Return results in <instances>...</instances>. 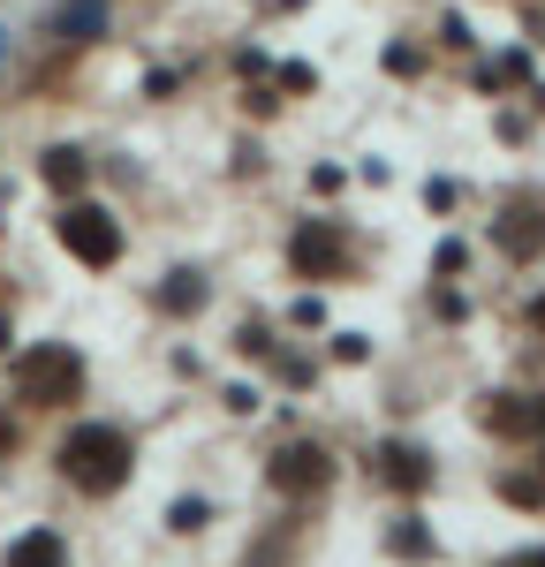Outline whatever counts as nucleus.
<instances>
[{
    "mask_svg": "<svg viewBox=\"0 0 545 567\" xmlns=\"http://www.w3.org/2000/svg\"><path fill=\"white\" fill-rule=\"evenodd\" d=\"M61 243H69L84 265H114L122 258V235H114V219L99 213V205H69V213H61Z\"/></svg>",
    "mask_w": 545,
    "mask_h": 567,
    "instance_id": "3",
    "label": "nucleus"
},
{
    "mask_svg": "<svg viewBox=\"0 0 545 567\" xmlns=\"http://www.w3.org/2000/svg\"><path fill=\"white\" fill-rule=\"evenodd\" d=\"M61 39H106V0H61Z\"/></svg>",
    "mask_w": 545,
    "mask_h": 567,
    "instance_id": "7",
    "label": "nucleus"
},
{
    "mask_svg": "<svg viewBox=\"0 0 545 567\" xmlns=\"http://www.w3.org/2000/svg\"><path fill=\"white\" fill-rule=\"evenodd\" d=\"M45 182H53V189H76V182H84V159H76V152H45Z\"/></svg>",
    "mask_w": 545,
    "mask_h": 567,
    "instance_id": "10",
    "label": "nucleus"
},
{
    "mask_svg": "<svg viewBox=\"0 0 545 567\" xmlns=\"http://www.w3.org/2000/svg\"><path fill=\"white\" fill-rule=\"evenodd\" d=\"M0 349H8V318H0Z\"/></svg>",
    "mask_w": 545,
    "mask_h": 567,
    "instance_id": "14",
    "label": "nucleus"
},
{
    "mask_svg": "<svg viewBox=\"0 0 545 567\" xmlns=\"http://www.w3.org/2000/svg\"><path fill=\"white\" fill-rule=\"evenodd\" d=\"M0 567H69V553H61V537L53 529H31V537H16L8 545V560Z\"/></svg>",
    "mask_w": 545,
    "mask_h": 567,
    "instance_id": "5",
    "label": "nucleus"
},
{
    "mask_svg": "<svg viewBox=\"0 0 545 567\" xmlns=\"http://www.w3.org/2000/svg\"><path fill=\"white\" fill-rule=\"evenodd\" d=\"M379 477L394 484V492H424L432 470H424V454H417V446H387V454H379Z\"/></svg>",
    "mask_w": 545,
    "mask_h": 567,
    "instance_id": "6",
    "label": "nucleus"
},
{
    "mask_svg": "<svg viewBox=\"0 0 545 567\" xmlns=\"http://www.w3.org/2000/svg\"><path fill=\"white\" fill-rule=\"evenodd\" d=\"M507 250H515V258H531V250H538V227H531V213L507 219Z\"/></svg>",
    "mask_w": 545,
    "mask_h": 567,
    "instance_id": "11",
    "label": "nucleus"
},
{
    "mask_svg": "<svg viewBox=\"0 0 545 567\" xmlns=\"http://www.w3.org/2000/svg\"><path fill=\"white\" fill-rule=\"evenodd\" d=\"M538 326H545V296H538Z\"/></svg>",
    "mask_w": 545,
    "mask_h": 567,
    "instance_id": "15",
    "label": "nucleus"
},
{
    "mask_svg": "<svg viewBox=\"0 0 545 567\" xmlns=\"http://www.w3.org/2000/svg\"><path fill=\"white\" fill-rule=\"evenodd\" d=\"M0 53H8V31H0Z\"/></svg>",
    "mask_w": 545,
    "mask_h": 567,
    "instance_id": "17",
    "label": "nucleus"
},
{
    "mask_svg": "<svg viewBox=\"0 0 545 567\" xmlns=\"http://www.w3.org/2000/svg\"><path fill=\"white\" fill-rule=\"evenodd\" d=\"M182 303H189V310L205 303V288H197V280H189V272H175V288H167V310H182Z\"/></svg>",
    "mask_w": 545,
    "mask_h": 567,
    "instance_id": "12",
    "label": "nucleus"
},
{
    "mask_svg": "<svg viewBox=\"0 0 545 567\" xmlns=\"http://www.w3.org/2000/svg\"><path fill=\"white\" fill-rule=\"evenodd\" d=\"M296 265H304V272H333V265H341L333 235H296Z\"/></svg>",
    "mask_w": 545,
    "mask_h": 567,
    "instance_id": "9",
    "label": "nucleus"
},
{
    "mask_svg": "<svg viewBox=\"0 0 545 567\" xmlns=\"http://www.w3.org/2000/svg\"><path fill=\"white\" fill-rule=\"evenodd\" d=\"M485 424H493V432H507V439H523V432H538V424H545V409H523L515 393H500L493 409H485Z\"/></svg>",
    "mask_w": 545,
    "mask_h": 567,
    "instance_id": "8",
    "label": "nucleus"
},
{
    "mask_svg": "<svg viewBox=\"0 0 545 567\" xmlns=\"http://www.w3.org/2000/svg\"><path fill=\"white\" fill-rule=\"evenodd\" d=\"M16 386H23V401H39V409L69 401V393H76V355L69 349H31L16 363Z\"/></svg>",
    "mask_w": 545,
    "mask_h": 567,
    "instance_id": "2",
    "label": "nucleus"
},
{
    "mask_svg": "<svg viewBox=\"0 0 545 567\" xmlns=\"http://www.w3.org/2000/svg\"><path fill=\"white\" fill-rule=\"evenodd\" d=\"M0 446H8V424H0Z\"/></svg>",
    "mask_w": 545,
    "mask_h": 567,
    "instance_id": "16",
    "label": "nucleus"
},
{
    "mask_svg": "<svg viewBox=\"0 0 545 567\" xmlns=\"http://www.w3.org/2000/svg\"><path fill=\"white\" fill-rule=\"evenodd\" d=\"M272 484H280V492L326 484V454H318V446H280V454H272Z\"/></svg>",
    "mask_w": 545,
    "mask_h": 567,
    "instance_id": "4",
    "label": "nucleus"
},
{
    "mask_svg": "<svg viewBox=\"0 0 545 567\" xmlns=\"http://www.w3.org/2000/svg\"><path fill=\"white\" fill-rule=\"evenodd\" d=\"M500 567H545V553H515V560H500Z\"/></svg>",
    "mask_w": 545,
    "mask_h": 567,
    "instance_id": "13",
    "label": "nucleus"
},
{
    "mask_svg": "<svg viewBox=\"0 0 545 567\" xmlns=\"http://www.w3.org/2000/svg\"><path fill=\"white\" fill-rule=\"evenodd\" d=\"M61 470L84 492H122L130 484V439L114 432V424H84V432L61 439Z\"/></svg>",
    "mask_w": 545,
    "mask_h": 567,
    "instance_id": "1",
    "label": "nucleus"
}]
</instances>
